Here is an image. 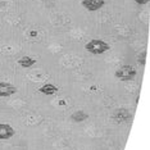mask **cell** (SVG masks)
Listing matches in <instances>:
<instances>
[{
	"label": "cell",
	"instance_id": "6da1fadb",
	"mask_svg": "<svg viewBox=\"0 0 150 150\" xmlns=\"http://www.w3.org/2000/svg\"><path fill=\"white\" fill-rule=\"evenodd\" d=\"M85 49H86V52L94 54V55H100V54H104L105 52H108L110 49V46H109L108 42L103 41V40L94 39V40H90L85 45Z\"/></svg>",
	"mask_w": 150,
	"mask_h": 150
},
{
	"label": "cell",
	"instance_id": "7a4b0ae2",
	"mask_svg": "<svg viewBox=\"0 0 150 150\" xmlns=\"http://www.w3.org/2000/svg\"><path fill=\"white\" fill-rule=\"evenodd\" d=\"M114 76L121 81H131L136 77V69L132 66H128V64L121 66L117 71H115Z\"/></svg>",
	"mask_w": 150,
	"mask_h": 150
},
{
	"label": "cell",
	"instance_id": "3957f363",
	"mask_svg": "<svg viewBox=\"0 0 150 150\" xmlns=\"http://www.w3.org/2000/svg\"><path fill=\"white\" fill-rule=\"evenodd\" d=\"M82 6L85 9H87L88 12H96L99 9H101L105 4L104 0H82Z\"/></svg>",
	"mask_w": 150,
	"mask_h": 150
},
{
	"label": "cell",
	"instance_id": "277c9868",
	"mask_svg": "<svg viewBox=\"0 0 150 150\" xmlns=\"http://www.w3.org/2000/svg\"><path fill=\"white\" fill-rule=\"evenodd\" d=\"M16 134L14 128L11 125L0 123V140H9Z\"/></svg>",
	"mask_w": 150,
	"mask_h": 150
},
{
	"label": "cell",
	"instance_id": "5b68a950",
	"mask_svg": "<svg viewBox=\"0 0 150 150\" xmlns=\"http://www.w3.org/2000/svg\"><path fill=\"white\" fill-rule=\"evenodd\" d=\"M17 93V87L9 82H0V96H12Z\"/></svg>",
	"mask_w": 150,
	"mask_h": 150
},
{
	"label": "cell",
	"instance_id": "8992f818",
	"mask_svg": "<svg viewBox=\"0 0 150 150\" xmlns=\"http://www.w3.org/2000/svg\"><path fill=\"white\" fill-rule=\"evenodd\" d=\"M113 117L117 119L118 122H123V121H127V119L131 118V113H129L128 110H126V109H117V110L114 112Z\"/></svg>",
	"mask_w": 150,
	"mask_h": 150
},
{
	"label": "cell",
	"instance_id": "52a82bcc",
	"mask_svg": "<svg viewBox=\"0 0 150 150\" xmlns=\"http://www.w3.org/2000/svg\"><path fill=\"white\" fill-rule=\"evenodd\" d=\"M39 91L41 94H44V95H54L58 91V87L55 86V85H53V83H45V85H42V86L39 88Z\"/></svg>",
	"mask_w": 150,
	"mask_h": 150
},
{
	"label": "cell",
	"instance_id": "ba28073f",
	"mask_svg": "<svg viewBox=\"0 0 150 150\" xmlns=\"http://www.w3.org/2000/svg\"><path fill=\"white\" fill-rule=\"evenodd\" d=\"M18 64L23 68H31L36 64V60L31 57H22L21 59H18Z\"/></svg>",
	"mask_w": 150,
	"mask_h": 150
},
{
	"label": "cell",
	"instance_id": "9c48e42d",
	"mask_svg": "<svg viewBox=\"0 0 150 150\" xmlns=\"http://www.w3.org/2000/svg\"><path fill=\"white\" fill-rule=\"evenodd\" d=\"M71 118H72L74 122H82V121H85V119L88 118V115H87V113H85V112H82V110H78L74 114H72Z\"/></svg>",
	"mask_w": 150,
	"mask_h": 150
},
{
	"label": "cell",
	"instance_id": "30bf717a",
	"mask_svg": "<svg viewBox=\"0 0 150 150\" xmlns=\"http://www.w3.org/2000/svg\"><path fill=\"white\" fill-rule=\"evenodd\" d=\"M135 3L139 5H144V4H148L149 0H135Z\"/></svg>",
	"mask_w": 150,
	"mask_h": 150
}]
</instances>
